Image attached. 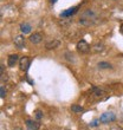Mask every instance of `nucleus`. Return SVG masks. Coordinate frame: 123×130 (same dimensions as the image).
Instances as JSON below:
<instances>
[{
	"label": "nucleus",
	"instance_id": "f257e3e1",
	"mask_svg": "<svg viewBox=\"0 0 123 130\" xmlns=\"http://www.w3.org/2000/svg\"><path fill=\"white\" fill-rule=\"evenodd\" d=\"M97 20V14L94 12L92 10L88 8L86 11H84L79 18V24L83 26H90V25L95 24Z\"/></svg>",
	"mask_w": 123,
	"mask_h": 130
},
{
	"label": "nucleus",
	"instance_id": "f03ea898",
	"mask_svg": "<svg viewBox=\"0 0 123 130\" xmlns=\"http://www.w3.org/2000/svg\"><path fill=\"white\" fill-rule=\"evenodd\" d=\"M77 50H78V52H81V53H88V52L91 50V47H90L89 44H88L85 40H81V41H78V44H77Z\"/></svg>",
	"mask_w": 123,
	"mask_h": 130
},
{
	"label": "nucleus",
	"instance_id": "7ed1b4c3",
	"mask_svg": "<svg viewBox=\"0 0 123 130\" xmlns=\"http://www.w3.org/2000/svg\"><path fill=\"white\" fill-rule=\"evenodd\" d=\"M30 64L31 59L28 57H21V59L19 60V66H20V70H23V71H27Z\"/></svg>",
	"mask_w": 123,
	"mask_h": 130
},
{
	"label": "nucleus",
	"instance_id": "20e7f679",
	"mask_svg": "<svg viewBox=\"0 0 123 130\" xmlns=\"http://www.w3.org/2000/svg\"><path fill=\"white\" fill-rule=\"evenodd\" d=\"M115 115H114L113 112H105L103 113L102 116H101V118H99V121L102 122V123H109V122H113V121H115Z\"/></svg>",
	"mask_w": 123,
	"mask_h": 130
},
{
	"label": "nucleus",
	"instance_id": "39448f33",
	"mask_svg": "<svg viewBox=\"0 0 123 130\" xmlns=\"http://www.w3.org/2000/svg\"><path fill=\"white\" fill-rule=\"evenodd\" d=\"M25 124H26V128L28 130H39V128H40V123L33 120H26Z\"/></svg>",
	"mask_w": 123,
	"mask_h": 130
},
{
	"label": "nucleus",
	"instance_id": "423d86ee",
	"mask_svg": "<svg viewBox=\"0 0 123 130\" xmlns=\"http://www.w3.org/2000/svg\"><path fill=\"white\" fill-rule=\"evenodd\" d=\"M13 43H14V45H16L18 48H23L25 46V38H24V36H21V34L16 36V37L13 38Z\"/></svg>",
	"mask_w": 123,
	"mask_h": 130
},
{
	"label": "nucleus",
	"instance_id": "0eeeda50",
	"mask_svg": "<svg viewBox=\"0 0 123 130\" xmlns=\"http://www.w3.org/2000/svg\"><path fill=\"white\" fill-rule=\"evenodd\" d=\"M41 40H43V36H41L40 33H38V32H36V33L30 36V41L32 44H39Z\"/></svg>",
	"mask_w": 123,
	"mask_h": 130
},
{
	"label": "nucleus",
	"instance_id": "6e6552de",
	"mask_svg": "<svg viewBox=\"0 0 123 130\" xmlns=\"http://www.w3.org/2000/svg\"><path fill=\"white\" fill-rule=\"evenodd\" d=\"M60 45V41L57 40V39H52V40L48 41L46 44H45V47L48 48V50H53V48H57Z\"/></svg>",
	"mask_w": 123,
	"mask_h": 130
},
{
	"label": "nucleus",
	"instance_id": "1a4fd4ad",
	"mask_svg": "<svg viewBox=\"0 0 123 130\" xmlns=\"http://www.w3.org/2000/svg\"><path fill=\"white\" fill-rule=\"evenodd\" d=\"M77 10H78V7L77 6H75V7H71V8H69V10H66V11H64L63 13L60 14L63 18H68V17H71L72 14H75L76 12H77Z\"/></svg>",
	"mask_w": 123,
	"mask_h": 130
},
{
	"label": "nucleus",
	"instance_id": "9d476101",
	"mask_svg": "<svg viewBox=\"0 0 123 130\" xmlns=\"http://www.w3.org/2000/svg\"><path fill=\"white\" fill-rule=\"evenodd\" d=\"M18 55H11V56H8V60H7V64H8V66H14V65L17 64V62H18Z\"/></svg>",
	"mask_w": 123,
	"mask_h": 130
},
{
	"label": "nucleus",
	"instance_id": "9b49d317",
	"mask_svg": "<svg viewBox=\"0 0 123 130\" xmlns=\"http://www.w3.org/2000/svg\"><path fill=\"white\" fill-rule=\"evenodd\" d=\"M104 50V44L103 43H97L91 47V51L95 52V53H98V52H102Z\"/></svg>",
	"mask_w": 123,
	"mask_h": 130
},
{
	"label": "nucleus",
	"instance_id": "f8f14e48",
	"mask_svg": "<svg viewBox=\"0 0 123 130\" xmlns=\"http://www.w3.org/2000/svg\"><path fill=\"white\" fill-rule=\"evenodd\" d=\"M20 30H21V32H23L24 34L30 33V32H31V25H30V24H26V23H24V24L20 25Z\"/></svg>",
	"mask_w": 123,
	"mask_h": 130
},
{
	"label": "nucleus",
	"instance_id": "ddd939ff",
	"mask_svg": "<svg viewBox=\"0 0 123 130\" xmlns=\"http://www.w3.org/2000/svg\"><path fill=\"white\" fill-rule=\"evenodd\" d=\"M71 111H73V112H83L84 109H83V106L77 105V104H73V105L71 106Z\"/></svg>",
	"mask_w": 123,
	"mask_h": 130
},
{
	"label": "nucleus",
	"instance_id": "4468645a",
	"mask_svg": "<svg viewBox=\"0 0 123 130\" xmlns=\"http://www.w3.org/2000/svg\"><path fill=\"white\" fill-rule=\"evenodd\" d=\"M98 66H99V69H111V65L106 62H99Z\"/></svg>",
	"mask_w": 123,
	"mask_h": 130
},
{
	"label": "nucleus",
	"instance_id": "2eb2a0df",
	"mask_svg": "<svg viewBox=\"0 0 123 130\" xmlns=\"http://www.w3.org/2000/svg\"><path fill=\"white\" fill-rule=\"evenodd\" d=\"M94 91H95V93L97 95V96H101V95H104V93H105L102 89H98V88H95V89H94Z\"/></svg>",
	"mask_w": 123,
	"mask_h": 130
},
{
	"label": "nucleus",
	"instance_id": "dca6fc26",
	"mask_svg": "<svg viewBox=\"0 0 123 130\" xmlns=\"http://www.w3.org/2000/svg\"><path fill=\"white\" fill-rule=\"evenodd\" d=\"M0 96H1V98L6 97V90H5L4 86H1V89H0Z\"/></svg>",
	"mask_w": 123,
	"mask_h": 130
},
{
	"label": "nucleus",
	"instance_id": "f3484780",
	"mask_svg": "<svg viewBox=\"0 0 123 130\" xmlns=\"http://www.w3.org/2000/svg\"><path fill=\"white\" fill-rule=\"evenodd\" d=\"M36 117H37L38 120H40L41 117H43V112H41L40 110H37V111H36Z\"/></svg>",
	"mask_w": 123,
	"mask_h": 130
},
{
	"label": "nucleus",
	"instance_id": "a211bd4d",
	"mask_svg": "<svg viewBox=\"0 0 123 130\" xmlns=\"http://www.w3.org/2000/svg\"><path fill=\"white\" fill-rule=\"evenodd\" d=\"M13 130H21V128H19V127H17V128H14Z\"/></svg>",
	"mask_w": 123,
	"mask_h": 130
},
{
	"label": "nucleus",
	"instance_id": "6ab92c4d",
	"mask_svg": "<svg viewBox=\"0 0 123 130\" xmlns=\"http://www.w3.org/2000/svg\"><path fill=\"white\" fill-rule=\"evenodd\" d=\"M51 1H52V3H55V1H56V0H51Z\"/></svg>",
	"mask_w": 123,
	"mask_h": 130
}]
</instances>
